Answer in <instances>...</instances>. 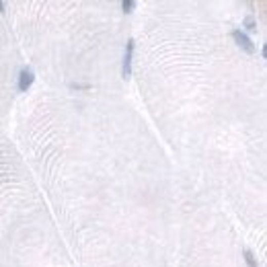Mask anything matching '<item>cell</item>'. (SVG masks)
<instances>
[{
    "label": "cell",
    "instance_id": "3957f363",
    "mask_svg": "<svg viewBox=\"0 0 267 267\" xmlns=\"http://www.w3.org/2000/svg\"><path fill=\"white\" fill-rule=\"evenodd\" d=\"M33 80H35L33 70H31V68H23L21 74H19V91H21V93H27V91L31 89Z\"/></svg>",
    "mask_w": 267,
    "mask_h": 267
},
{
    "label": "cell",
    "instance_id": "6da1fadb",
    "mask_svg": "<svg viewBox=\"0 0 267 267\" xmlns=\"http://www.w3.org/2000/svg\"><path fill=\"white\" fill-rule=\"evenodd\" d=\"M132 55H134V41L130 39L125 44V53H123V62H121V76L123 78H130L132 74Z\"/></svg>",
    "mask_w": 267,
    "mask_h": 267
},
{
    "label": "cell",
    "instance_id": "7a4b0ae2",
    "mask_svg": "<svg viewBox=\"0 0 267 267\" xmlns=\"http://www.w3.org/2000/svg\"><path fill=\"white\" fill-rule=\"evenodd\" d=\"M232 39L238 44V48H243L247 53H255V46H253V41H251L241 29H234V31H232Z\"/></svg>",
    "mask_w": 267,
    "mask_h": 267
},
{
    "label": "cell",
    "instance_id": "5b68a950",
    "mask_svg": "<svg viewBox=\"0 0 267 267\" xmlns=\"http://www.w3.org/2000/svg\"><path fill=\"white\" fill-rule=\"evenodd\" d=\"M121 8H123L125 12H132V10L136 8V2H134V0H123V2H121Z\"/></svg>",
    "mask_w": 267,
    "mask_h": 267
},
{
    "label": "cell",
    "instance_id": "52a82bcc",
    "mask_svg": "<svg viewBox=\"0 0 267 267\" xmlns=\"http://www.w3.org/2000/svg\"><path fill=\"white\" fill-rule=\"evenodd\" d=\"M0 12H4V4L2 2H0Z\"/></svg>",
    "mask_w": 267,
    "mask_h": 267
},
{
    "label": "cell",
    "instance_id": "277c9868",
    "mask_svg": "<svg viewBox=\"0 0 267 267\" xmlns=\"http://www.w3.org/2000/svg\"><path fill=\"white\" fill-rule=\"evenodd\" d=\"M243 255H245V261H247V265H249V267H259V263H257L255 255H253V253H251L249 249H245Z\"/></svg>",
    "mask_w": 267,
    "mask_h": 267
},
{
    "label": "cell",
    "instance_id": "8992f818",
    "mask_svg": "<svg viewBox=\"0 0 267 267\" xmlns=\"http://www.w3.org/2000/svg\"><path fill=\"white\" fill-rule=\"evenodd\" d=\"M245 27H247V29H251V31H255V29H257L255 19H253V17H247V19H245Z\"/></svg>",
    "mask_w": 267,
    "mask_h": 267
}]
</instances>
